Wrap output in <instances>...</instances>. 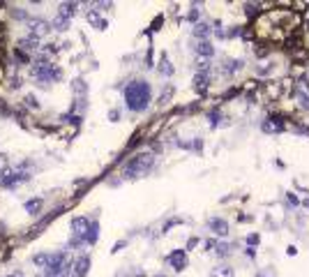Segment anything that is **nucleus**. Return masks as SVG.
<instances>
[{"label":"nucleus","instance_id":"nucleus-21","mask_svg":"<svg viewBox=\"0 0 309 277\" xmlns=\"http://www.w3.org/2000/svg\"><path fill=\"white\" fill-rule=\"evenodd\" d=\"M159 72H161V74H166V76H171V74H173V67L168 65V60H166V58L161 60V67H159Z\"/></svg>","mask_w":309,"mask_h":277},{"label":"nucleus","instance_id":"nucleus-1","mask_svg":"<svg viewBox=\"0 0 309 277\" xmlns=\"http://www.w3.org/2000/svg\"><path fill=\"white\" fill-rule=\"evenodd\" d=\"M150 100H153V90H150L148 81L127 83V88H125V104H127L129 111L141 113V111H146L150 107Z\"/></svg>","mask_w":309,"mask_h":277},{"label":"nucleus","instance_id":"nucleus-5","mask_svg":"<svg viewBox=\"0 0 309 277\" xmlns=\"http://www.w3.org/2000/svg\"><path fill=\"white\" fill-rule=\"evenodd\" d=\"M88 226H90V222H88L86 217H74L72 220V245L74 247L83 243V238L88 233Z\"/></svg>","mask_w":309,"mask_h":277},{"label":"nucleus","instance_id":"nucleus-11","mask_svg":"<svg viewBox=\"0 0 309 277\" xmlns=\"http://www.w3.org/2000/svg\"><path fill=\"white\" fill-rule=\"evenodd\" d=\"M194 51H196L199 55H203V58H212V54H215V49H212V44H210L208 40H201V42H199Z\"/></svg>","mask_w":309,"mask_h":277},{"label":"nucleus","instance_id":"nucleus-13","mask_svg":"<svg viewBox=\"0 0 309 277\" xmlns=\"http://www.w3.org/2000/svg\"><path fill=\"white\" fill-rule=\"evenodd\" d=\"M88 21H90V23H93L97 30H104V28H106V21L102 19V16L95 12V9H90V12H88Z\"/></svg>","mask_w":309,"mask_h":277},{"label":"nucleus","instance_id":"nucleus-4","mask_svg":"<svg viewBox=\"0 0 309 277\" xmlns=\"http://www.w3.org/2000/svg\"><path fill=\"white\" fill-rule=\"evenodd\" d=\"M28 30H30L33 40H40V37L51 33V23L47 19H42V16H37V19L33 16V19H28Z\"/></svg>","mask_w":309,"mask_h":277},{"label":"nucleus","instance_id":"nucleus-14","mask_svg":"<svg viewBox=\"0 0 309 277\" xmlns=\"http://www.w3.org/2000/svg\"><path fill=\"white\" fill-rule=\"evenodd\" d=\"M42 199H30V201H26V213L28 215H37V213H40L42 210Z\"/></svg>","mask_w":309,"mask_h":277},{"label":"nucleus","instance_id":"nucleus-6","mask_svg":"<svg viewBox=\"0 0 309 277\" xmlns=\"http://www.w3.org/2000/svg\"><path fill=\"white\" fill-rule=\"evenodd\" d=\"M168 264H171V268L173 271H185L187 268V254H185V250H173L171 254H168Z\"/></svg>","mask_w":309,"mask_h":277},{"label":"nucleus","instance_id":"nucleus-9","mask_svg":"<svg viewBox=\"0 0 309 277\" xmlns=\"http://www.w3.org/2000/svg\"><path fill=\"white\" fill-rule=\"evenodd\" d=\"M76 9H79V5H76V2H62V5L58 7V16L72 21V16L76 14Z\"/></svg>","mask_w":309,"mask_h":277},{"label":"nucleus","instance_id":"nucleus-17","mask_svg":"<svg viewBox=\"0 0 309 277\" xmlns=\"http://www.w3.org/2000/svg\"><path fill=\"white\" fill-rule=\"evenodd\" d=\"M49 257H51V254H35L33 264L37 266V268H47V266H49Z\"/></svg>","mask_w":309,"mask_h":277},{"label":"nucleus","instance_id":"nucleus-29","mask_svg":"<svg viewBox=\"0 0 309 277\" xmlns=\"http://www.w3.org/2000/svg\"><path fill=\"white\" fill-rule=\"evenodd\" d=\"M7 277H23L21 273H12V275H7Z\"/></svg>","mask_w":309,"mask_h":277},{"label":"nucleus","instance_id":"nucleus-19","mask_svg":"<svg viewBox=\"0 0 309 277\" xmlns=\"http://www.w3.org/2000/svg\"><path fill=\"white\" fill-rule=\"evenodd\" d=\"M51 26H53L55 30H67V28H69V21H67V19H62V16H55V21L51 23Z\"/></svg>","mask_w":309,"mask_h":277},{"label":"nucleus","instance_id":"nucleus-15","mask_svg":"<svg viewBox=\"0 0 309 277\" xmlns=\"http://www.w3.org/2000/svg\"><path fill=\"white\" fill-rule=\"evenodd\" d=\"M194 83H196V90H199V93H206V86H208V74H206V72H199L196 79H194Z\"/></svg>","mask_w":309,"mask_h":277},{"label":"nucleus","instance_id":"nucleus-24","mask_svg":"<svg viewBox=\"0 0 309 277\" xmlns=\"http://www.w3.org/2000/svg\"><path fill=\"white\" fill-rule=\"evenodd\" d=\"M298 100H300V104H303L305 109H309V97L307 95H303V93H298Z\"/></svg>","mask_w":309,"mask_h":277},{"label":"nucleus","instance_id":"nucleus-28","mask_svg":"<svg viewBox=\"0 0 309 277\" xmlns=\"http://www.w3.org/2000/svg\"><path fill=\"white\" fill-rule=\"evenodd\" d=\"M28 104H30V107H40V104H37V102H35V97H28Z\"/></svg>","mask_w":309,"mask_h":277},{"label":"nucleus","instance_id":"nucleus-3","mask_svg":"<svg viewBox=\"0 0 309 277\" xmlns=\"http://www.w3.org/2000/svg\"><path fill=\"white\" fill-rule=\"evenodd\" d=\"M30 74H33L35 79H40V81H58V79L62 76V72L55 67V65L47 62L44 58H40V60L30 67Z\"/></svg>","mask_w":309,"mask_h":277},{"label":"nucleus","instance_id":"nucleus-25","mask_svg":"<svg viewBox=\"0 0 309 277\" xmlns=\"http://www.w3.org/2000/svg\"><path fill=\"white\" fill-rule=\"evenodd\" d=\"M196 16H199V9H196V7H194V9L189 12V19H192V21H196Z\"/></svg>","mask_w":309,"mask_h":277},{"label":"nucleus","instance_id":"nucleus-27","mask_svg":"<svg viewBox=\"0 0 309 277\" xmlns=\"http://www.w3.org/2000/svg\"><path fill=\"white\" fill-rule=\"evenodd\" d=\"M212 247H217V243L215 240H208V243H206V250H212Z\"/></svg>","mask_w":309,"mask_h":277},{"label":"nucleus","instance_id":"nucleus-18","mask_svg":"<svg viewBox=\"0 0 309 277\" xmlns=\"http://www.w3.org/2000/svg\"><path fill=\"white\" fill-rule=\"evenodd\" d=\"M194 35H196V37H208V35H210V26H206V23H196Z\"/></svg>","mask_w":309,"mask_h":277},{"label":"nucleus","instance_id":"nucleus-20","mask_svg":"<svg viewBox=\"0 0 309 277\" xmlns=\"http://www.w3.org/2000/svg\"><path fill=\"white\" fill-rule=\"evenodd\" d=\"M240 67H242V62H240V60H231V62H226L224 72H226V74H233L235 69H240Z\"/></svg>","mask_w":309,"mask_h":277},{"label":"nucleus","instance_id":"nucleus-8","mask_svg":"<svg viewBox=\"0 0 309 277\" xmlns=\"http://www.w3.org/2000/svg\"><path fill=\"white\" fill-rule=\"evenodd\" d=\"M88 268H90V259H88V257H79L74 261V277H86Z\"/></svg>","mask_w":309,"mask_h":277},{"label":"nucleus","instance_id":"nucleus-2","mask_svg":"<svg viewBox=\"0 0 309 277\" xmlns=\"http://www.w3.org/2000/svg\"><path fill=\"white\" fill-rule=\"evenodd\" d=\"M153 164H154V157L148 155V153L136 155V157H132V160L125 164L122 176H125V178H136V176H141V173H146V171L153 169Z\"/></svg>","mask_w":309,"mask_h":277},{"label":"nucleus","instance_id":"nucleus-22","mask_svg":"<svg viewBox=\"0 0 309 277\" xmlns=\"http://www.w3.org/2000/svg\"><path fill=\"white\" fill-rule=\"evenodd\" d=\"M217 254H219V257H229V254H231V247H229V245H217Z\"/></svg>","mask_w":309,"mask_h":277},{"label":"nucleus","instance_id":"nucleus-26","mask_svg":"<svg viewBox=\"0 0 309 277\" xmlns=\"http://www.w3.org/2000/svg\"><path fill=\"white\" fill-rule=\"evenodd\" d=\"M108 118H111V120H118V118H120V113H118V111H111V113H108Z\"/></svg>","mask_w":309,"mask_h":277},{"label":"nucleus","instance_id":"nucleus-16","mask_svg":"<svg viewBox=\"0 0 309 277\" xmlns=\"http://www.w3.org/2000/svg\"><path fill=\"white\" fill-rule=\"evenodd\" d=\"M233 268H229V266H217L215 271H212V277H233Z\"/></svg>","mask_w":309,"mask_h":277},{"label":"nucleus","instance_id":"nucleus-12","mask_svg":"<svg viewBox=\"0 0 309 277\" xmlns=\"http://www.w3.org/2000/svg\"><path fill=\"white\" fill-rule=\"evenodd\" d=\"M97 238H100V224L93 222L90 226H88V233H86V238H83V243L95 245V243H97Z\"/></svg>","mask_w":309,"mask_h":277},{"label":"nucleus","instance_id":"nucleus-30","mask_svg":"<svg viewBox=\"0 0 309 277\" xmlns=\"http://www.w3.org/2000/svg\"><path fill=\"white\" fill-rule=\"evenodd\" d=\"M256 277H265V275H256Z\"/></svg>","mask_w":309,"mask_h":277},{"label":"nucleus","instance_id":"nucleus-7","mask_svg":"<svg viewBox=\"0 0 309 277\" xmlns=\"http://www.w3.org/2000/svg\"><path fill=\"white\" fill-rule=\"evenodd\" d=\"M284 127H286V125H284V120H282V118H277V115L268 118V120L261 125L263 132H284Z\"/></svg>","mask_w":309,"mask_h":277},{"label":"nucleus","instance_id":"nucleus-10","mask_svg":"<svg viewBox=\"0 0 309 277\" xmlns=\"http://www.w3.org/2000/svg\"><path fill=\"white\" fill-rule=\"evenodd\" d=\"M210 229L215 231L217 236H229V222H224V220H219V217L210 220Z\"/></svg>","mask_w":309,"mask_h":277},{"label":"nucleus","instance_id":"nucleus-23","mask_svg":"<svg viewBox=\"0 0 309 277\" xmlns=\"http://www.w3.org/2000/svg\"><path fill=\"white\" fill-rule=\"evenodd\" d=\"M9 169V157L5 155V153H0V171Z\"/></svg>","mask_w":309,"mask_h":277}]
</instances>
